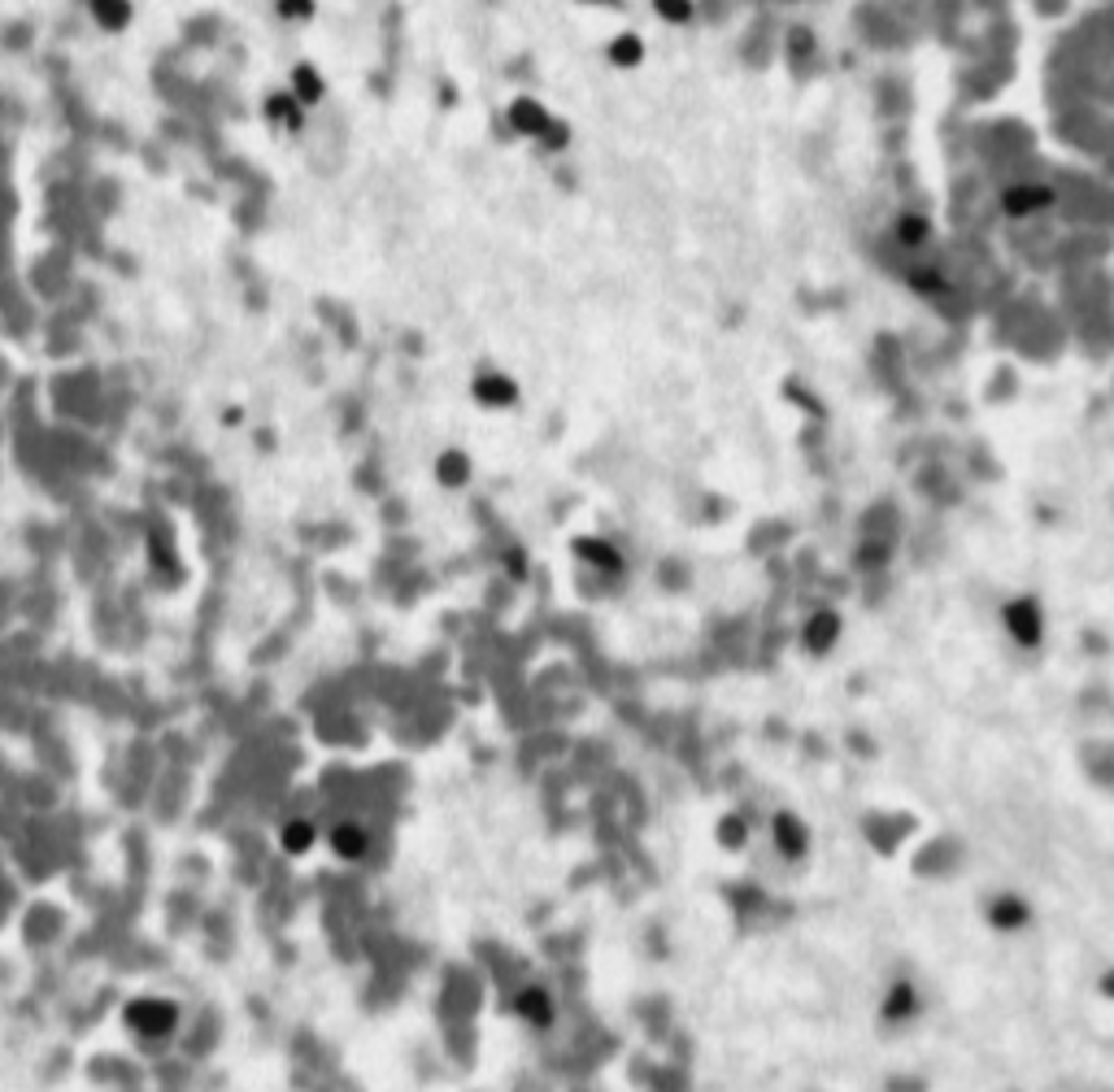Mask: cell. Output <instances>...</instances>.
<instances>
[{
  "label": "cell",
  "instance_id": "1",
  "mask_svg": "<svg viewBox=\"0 0 1114 1092\" xmlns=\"http://www.w3.org/2000/svg\"><path fill=\"white\" fill-rule=\"evenodd\" d=\"M1006 627L1014 631V640L1019 644H1036L1041 640V610H1036L1032 601H1014L1006 610Z\"/></svg>",
  "mask_w": 1114,
  "mask_h": 1092
},
{
  "label": "cell",
  "instance_id": "2",
  "mask_svg": "<svg viewBox=\"0 0 1114 1092\" xmlns=\"http://www.w3.org/2000/svg\"><path fill=\"white\" fill-rule=\"evenodd\" d=\"M919 1014V992H914L910 984H893L884 992V1018L888 1023H906V1018Z\"/></svg>",
  "mask_w": 1114,
  "mask_h": 1092
},
{
  "label": "cell",
  "instance_id": "3",
  "mask_svg": "<svg viewBox=\"0 0 1114 1092\" xmlns=\"http://www.w3.org/2000/svg\"><path fill=\"white\" fill-rule=\"evenodd\" d=\"M988 918H993V923H997L1001 932H1019L1032 914H1028L1023 901H1014V896H997V901L988 906Z\"/></svg>",
  "mask_w": 1114,
  "mask_h": 1092
},
{
  "label": "cell",
  "instance_id": "4",
  "mask_svg": "<svg viewBox=\"0 0 1114 1092\" xmlns=\"http://www.w3.org/2000/svg\"><path fill=\"white\" fill-rule=\"evenodd\" d=\"M775 840H779V848H784V854H792V858H797V854H806L810 832H806V828H801V822L792 818V814H779V818H775Z\"/></svg>",
  "mask_w": 1114,
  "mask_h": 1092
},
{
  "label": "cell",
  "instance_id": "5",
  "mask_svg": "<svg viewBox=\"0 0 1114 1092\" xmlns=\"http://www.w3.org/2000/svg\"><path fill=\"white\" fill-rule=\"evenodd\" d=\"M1101 988H1106V992H1110V997H1114V970H1110V975L1101 980Z\"/></svg>",
  "mask_w": 1114,
  "mask_h": 1092
}]
</instances>
